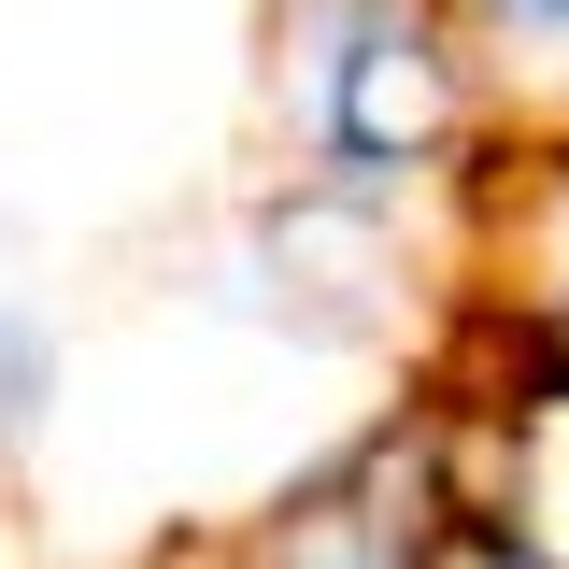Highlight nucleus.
<instances>
[{
	"mask_svg": "<svg viewBox=\"0 0 569 569\" xmlns=\"http://www.w3.org/2000/svg\"><path fill=\"white\" fill-rule=\"evenodd\" d=\"M456 313L485 413H569V129H498L456 200Z\"/></svg>",
	"mask_w": 569,
	"mask_h": 569,
	"instance_id": "f03ea898",
	"label": "nucleus"
},
{
	"mask_svg": "<svg viewBox=\"0 0 569 569\" xmlns=\"http://www.w3.org/2000/svg\"><path fill=\"white\" fill-rule=\"evenodd\" d=\"M441 512H456V413L427 399L342 441L328 470H299L284 498H257L213 541V569H441Z\"/></svg>",
	"mask_w": 569,
	"mask_h": 569,
	"instance_id": "7ed1b4c3",
	"label": "nucleus"
},
{
	"mask_svg": "<svg viewBox=\"0 0 569 569\" xmlns=\"http://www.w3.org/2000/svg\"><path fill=\"white\" fill-rule=\"evenodd\" d=\"M58 385H71V342H58V313L0 299V470H29V441L58 427Z\"/></svg>",
	"mask_w": 569,
	"mask_h": 569,
	"instance_id": "39448f33",
	"label": "nucleus"
},
{
	"mask_svg": "<svg viewBox=\"0 0 569 569\" xmlns=\"http://www.w3.org/2000/svg\"><path fill=\"white\" fill-rule=\"evenodd\" d=\"M257 142L271 186L456 228L498 100L441 0H257Z\"/></svg>",
	"mask_w": 569,
	"mask_h": 569,
	"instance_id": "f257e3e1",
	"label": "nucleus"
},
{
	"mask_svg": "<svg viewBox=\"0 0 569 569\" xmlns=\"http://www.w3.org/2000/svg\"><path fill=\"white\" fill-rule=\"evenodd\" d=\"M512 427V498L541 512V541L569 556V413H498Z\"/></svg>",
	"mask_w": 569,
	"mask_h": 569,
	"instance_id": "423d86ee",
	"label": "nucleus"
},
{
	"mask_svg": "<svg viewBox=\"0 0 569 569\" xmlns=\"http://www.w3.org/2000/svg\"><path fill=\"white\" fill-rule=\"evenodd\" d=\"M498 129H569V0H441Z\"/></svg>",
	"mask_w": 569,
	"mask_h": 569,
	"instance_id": "20e7f679",
	"label": "nucleus"
}]
</instances>
